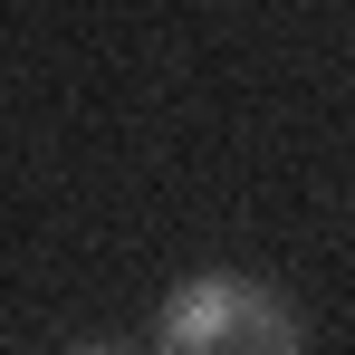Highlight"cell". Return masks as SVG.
Here are the masks:
<instances>
[{
    "label": "cell",
    "instance_id": "1",
    "mask_svg": "<svg viewBox=\"0 0 355 355\" xmlns=\"http://www.w3.org/2000/svg\"><path fill=\"white\" fill-rule=\"evenodd\" d=\"M154 355H307V317L259 269H192L154 307Z\"/></svg>",
    "mask_w": 355,
    "mask_h": 355
},
{
    "label": "cell",
    "instance_id": "2",
    "mask_svg": "<svg viewBox=\"0 0 355 355\" xmlns=\"http://www.w3.org/2000/svg\"><path fill=\"white\" fill-rule=\"evenodd\" d=\"M67 355H154V346H125V336H87V346H67Z\"/></svg>",
    "mask_w": 355,
    "mask_h": 355
}]
</instances>
